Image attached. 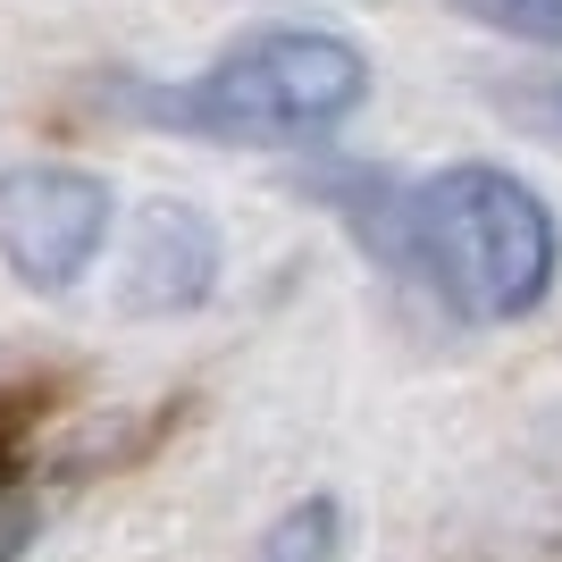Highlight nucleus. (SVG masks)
<instances>
[{
	"instance_id": "obj_1",
	"label": "nucleus",
	"mask_w": 562,
	"mask_h": 562,
	"mask_svg": "<svg viewBox=\"0 0 562 562\" xmlns=\"http://www.w3.org/2000/svg\"><path fill=\"white\" fill-rule=\"evenodd\" d=\"M554 211L495 160L437 168L412 186V278L470 328H513L554 294Z\"/></svg>"
},
{
	"instance_id": "obj_7",
	"label": "nucleus",
	"mask_w": 562,
	"mask_h": 562,
	"mask_svg": "<svg viewBox=\"0 0 562 562\" xmlns=\"http://www.w3.org/2000/svg\"><path fill=\"white\" fill-rule=\"evenodd\" d=\"M462 18L495 25V34H513L529 50H562V0H453Z\"/></svg>"
},
{
	"instance_id": "obj_6",
	"label": "nucleus",
	"mask_w": 562,
	"mask_h": 562,
	"mask_svg": "<svg viewBox=\"0 0 562 562\" xmlns=\"http://www.w3.org/2000/svg\"><path fill=\"white\" fill-rule=\"evenodd\" d=\"M345 554V504L336 495H303V504H285L269 520V538H260V562H336Z\"/></svg>"
},
{
	"instance_id": "obj_10",
	"label": "nucleus",
	"mask_w": 562,
	"mask_h": 562,
	"mask_svg": "<svg viewBox=\"0 0 562 562\" xmlns=\"http://www.w3.org/2000/svg\"><path fill=\"white\" fill-rule=\"evenodd\" d=\"M25 428H34V395H0V479H9V470H18V437Z\"/></svg>"
},
{
	"instance_id": "obj_9",
	"label": "nucleus",
	"mask_w": 562,
	"mask_h": 562,
	"mask_svg": "<svg viewBox=\"0 0 562 562\" xmlns=\"http://www.w3.org/2000/svg\"><path fill=\"white\" fill-rule=\"evenodd\" d=\"M34 529H43V495L18 487V479H0V562H25Z\"/></svg>"
},
{
	"instance_id": "obj_2",
	"label": "nucleus",
	"mask_w": 562,
	"mask_h": 562,
	"mask_svg": "<svg viewBox=\"0 0 562 562\" xmlns=\"http://www.w3.org/2000/svg\"><path fill=\"white\" fill-rule=\"evenodd\" d=\"M370 101V59L328 25H252L177 93H135L143 117L202 143H319Z\"/></svg>"
},
{
	"instance_id": "obj_5",
	"label": "nucleus",
	"mask_w": 562,
	"mask_h": 562,
	"mask_svg": "<svg viewBox=\"0 0 562 562\" xmlns=\"http://www.w3.org/2000/svg\"><path fill=\"white\" fill-rule=\"evenodd\" d=\"M311 193L361 235V252H370L378 269L412 278V186H386L378 168H319Z\"/></svg>"
},
{
	"instance_id": "obj_4",
	"label": "nucleus",
	"mask_w": 562,
	"mask_h": 562,
	"mask_svg": "<svg viewBox=\"0 0 562 562\" xmlns=\"http://www.w3.org/2000/svg\"><path fill=\"white\" fill-rule=\"evenodd\" d=\"M218 294V227L193 202H143L126 227V269H117V311L135 319H186Z\"/></svg>"
},
{
	"instance_id": "obj_3",
	"label": "nucleus",
	"mask_w": 562,
	"mask_h": 562,
	"mask_svg": "<svg viewBox=\"0 0 562 562\" xmlns=\"http://www.w3.org/2000/svg\"><path fill=\"white\" fill-rule=\"evenodd\" d=\"M117 235L110 177L76 160H25L0 168V269L34 294H68Z\"/></svg>"
},
{
	"instance_id": "obj_8",
	"label": "nucleus",
	"mask_w": 562,
	"mask_h": 562,
	"mask_svg": "<svg viewBox=\"0 0 562 562\" xmlns=\"http://www.w3.org/2000/svg\"><path fill=\"white\" fill-rule=\"evenodd\" d=\"M504 101V117H520L529 135H546L562 151V76H538V85H513V93H495Z\"/></svg>"
}]
</instances>
